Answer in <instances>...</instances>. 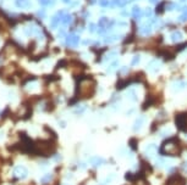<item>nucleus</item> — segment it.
Listing matches in <instances>:
<instances>
[{
    "label": "nucleus",
    "mask_w": 187,
    "mask_h": 185,
    "mask_svg": "<svg viewBox=\"0 0 187 185\" xmlns=\"http://www.w3.org/2000/svg\"><path fill=\"white\" fill-rule=\"evenodd\" d=\"M180 151H181V149L179 145V140L176 138L165 140L160 147V154L168 155V156H179Z\"/></svg>",
    "instance_id": "f257e3e1"
},
{
    "label": "nucleus",
    "mask_w": 187,
    "mask_h": 185,
    "mask_svg": "<svg viewBox=\"0 0 187 185\" xmlns=\"http://www.w3.org/2000/svg\"><path fill=\"white\" fill-rule=\"evenodd\" d=\"M95 88V82L92 79H85L77 84V95L82 99H88L93 95Z\"/></svg>",
    "instance_id": "f03ea898"
},
{
    "label": "nucleus",
    "mask_w": 187,
    "mask_h": 185,
    "mask_svg": "<svg viewBox=\"0 0 187 185\" xmlns=\"http://www.w3.org/2000/svg\"><path fill=\"white\" fill-rule=\"evenodd\" d=\"M175 122H176V126L180 130L187 133V112L177 113L175 117Z\"/></svg>",
    "instance_id": "7ed1b4c3"
},
{
    "label": "nucleus",
    "mask_w": 187,
    "mask_h": 185,
    "mask_svg": "<svg viewBox=\"0 0 187 185\" xmlns=\"http://www.w3.org/2000/svg\"><path fill=\"white\" fill-rule=\"evenodd\" d=\"M185 179L180 175H173L168 179L166 182V185H185Z\"/></svg>",
    "instance_id": "20e7f679"
},
{
    "label": "nucleus",
    "mask_w": 187,
    "mask_h": 185,
    "mask_svg": "<svg viewBox=\"0 0 187 185\" xmlns=\"http://www.w3.org/2000/svg\"><path fill=\"white\" fill-rule=\"evenodd\" d=\"M78 40H80L78 35L71 34V35H69V37L66 38V44H67V45H77V44H78Z\"/></svg>",
    "instance_id": "39448f33"
},
{
    "label": "nucleus",
    "mask_w": 187,
    "mask_h": 185,
    "mask_svg": "<svg viewBox=\"0 0 187 185\" xmlns=\"http://www.w3.org/2000/svg\"><path fill=\"white\" fill-rule=\"evenodd\" d=\"M143 123H144V117H140L136 122H135V124H133V130H140L141 129V127L143 126Z\"/></svg>",
    "instance_id": "423d86ee"
},
{
    "label": "nucleus",
    "mask_w": 187,
    "mask_h": 185,
    "mask_svg": "<svg viewBox=\"0 0 187 185\" xmlns=\"http://www.w3.org/2000/svg\"><path fill=\"white\" fill-rule=\"evenodd\" d=\"M141 15H142V12H141V9H140L138 6H133V7H132V16H133V17L138 18Z\"/></svg>",
    "instance_id": "0eeeda50"
},
{
    "label": "nucleus",
    "mask_w": 187,
    "mask_h": 185,
    "mask_svg": "<svg viewBox=\"0 0 187 185\" xmlns=\"http://www.w3.org/2000/svg\"><path fill=\"white\" fill-rule=\"evenodd\" d=\"M104 163V159L103 158H99V157H95V158H92V164L93 166H95V167H98V166H100Z\"/></svg>",
    "instance_id": "6e6552de"
},
{
    "label": "nucleus",
    "mask_w": 187,
    "mask_h": 185,
    "mask_svg": "<svg viewBox=\"0 0 187 185\" xmlns=\"http://www.w3.org/2000/svg\"><path fill=\"white\" fill-rule=\"evenodd\" d=\"M181 38H182V34H181L180 32H175V33L171 34V40H173V42H177V40H180Z\"/></svg>",
    "instance_id": "1a4fd4ad"
},
{
    "label": "nucleus",
    "mask_w": 187,
    "mask_h": 185,
    "mask_svg": "<svg viewBox=\"0 0 187 185\" xmlns=\"http://www.w3.org/2000/svg\"><path fill=\"white\" fill-rule=\"evenodd\" d=\"M154 150H155V145L154 144H149V145H147V147H145V154H153L154 152Z\"/></svg>",
    "instance_id": "9d476101"
},
{
    "label": "nucleus",
    "mask_w": 187,
    "mask_h": 185,
    "mask_svg": "<svg viewBox=\"0 0 187 185\" xmlns=\"http://www.w3.org/2000/svg\"><path fill=\"white\" fill-rule=\"evenodd\" d=\"M130 146H131V149L133 150V151H136L137 150V147H138V142L136 139H131L130 140Z\"/></svg>",
    "instance_id": "9b49d317"
},
{
    "label": "nucleus",
    "mask_w": 187,
    "mask_h": 185,
    "mask_svg": "<svg viewBox=\"0 0 187 185\" xmlns=\"http://www.w3.org/2000/svg\"><path fill=\"white\" fill-rule=\"evenodd\" d=\"M142 168H143V171H147V172H150V171H152V167H150V164H148L145 161H142Z\"/></svg>",
    "instance_id": "f8f14e48"
},
{
    "label": "nucleus",
    "mask_w": 187,
    "mask_h": 185,
    "mask_svg": "<svg viewBox=\"0 0 187 185\" xmlns=\"http://www.w3.org/2000/svg\"><path fill=\"white\" fill-rule=\"evenodd\" d=\"M150 30H152L150 26H143V27L141 28V32H142L143 34H148V33H150Z\"/></svg>",
    "instance_id": "ddd939ff"
},
{
    "label": "nucleus",
    "mask_w": 187,
    "mask_h": 185,
    "mask_svg": "<svg viewBox=\"0 0 187 185\" xmlns=\"http://www.w3.org/2000/svg\"><path fill=\"white\" fill-rule=\"evenodd\" d=\"M140 60H141L140 55H135L133 58H132V61H131V63H132V65H137V63L140 62Z\"/></svg>",
    "instance_id": "4468645a"
},
{
    "label": "nucleus",
    "mask_w": 187,
    "mask_h": 185,
    "mask_svg": "<svg viewBox=\"0 0 187 185\" xmlns=\"http://www.w3.org/2000/svg\"><path fill=\"white\" fill-rule=\"evenodd\" d=\"M70 21H71V16H70V15H66V16L62 17V22H64L65 25H67Z\"/></svg>",
    "instance_id": "2eb2a0df"
},
{
    "label": "nucleus",
    "mask_w": 187,
    "mask_h": 185,
    "mask_svg": "<svg viewBox=\"0 0 187 185\" xmlns=\"http://www.w3.org/2000/svg\"><path fill=\"white\" fill-rule=\"evenodd\" d=\"M99 4L103 7H106V6H109V0H99Z\"/></svg>",
    "instance_id": "dca6fc26"
},
{
    "label": "nucleus",
    "mask_w": 187,
    "mask_h": 185,
    "mask_svg": "<svg viewBox=\"0 0 187 185\" xmlns=\"http://www.w3.org/2000/svg\"><path fill=\"white\" fill-rule=\"evenodd\" d=\"M17 4H18V6H26L27 0H17Z\"/></svg>",
    "instance_id": "f3484780"
},
{
    "label": "nucleus",
    "mask_w": 187,
    "mask_h": 185,
    "mask_svg": "<svg viewBox=\"0 0 187 185\" xmlns=\"http://www.w3.org/2000/svg\"><path fill=\"white\" fill-rule=\"evenodd\" d=\"M161 10H164V4H160V5H159L158 7H157V10H155V12H157V14H160Z\"/></svg>",
    "instance_id": "a211bd4d"
},
{
    "label": "nucleus",
    "mask_w": 187,
    "mask_h": 185,
    "mask_svg": "<svg viewBox=\"0 0 187 185\" xmlns=\"http://www.w3.org/2000/svg\"><path fill=\"white\" fill-rule=\"evenodd\" d=\"M129 2V0H119V5L117 6H125Z\"/></svg>",
    "instance_id": "6ab92c4d"
},
{
    "label": "nucleus",
    "mask_w": 187,
    "mask_h": 185,
    "mask_svg": "<svg viewBox=\"0 0 187 185\" xmlns=\"http://www.w3.org/2000/svg\"><path fill=\"white\" fill-rule=\"evenodd\" d=\"M129 96H130V98H131V99H133V100H137V96H136V94H135V91H130Z\"/></svg>",
    "instance_id": "aec40b11"
},
{
    "label": "nucleus",
    "mask_w": 187,
    "mask_h": 185,
    "mask_svg": "<svg viewBox=\"0 0 187 185\" xmlns=\"http://www.w3.org/2000/svg\"><path fill=\"white\" fill-rule=\"evenodd\" d=\"M187 20V11H185V14L182 16H180V21H186Z\"/></svg>",
    "instance_id": "412c9836"
},
{
    "label": "nucleus",
    "mask_w": 187,
    "mask_h": 185,
    "mask_svg": "<svg viewBox=\"0 0 187 185\" xmlns=\"http://www.w3.org/2000/svg\"><path fill=\"white\" fill-rule=\"evenodd\" d=\"M95 29H97V26H95L94 23H91V26H89V30H91V32H94Z\"/></svg>",
    "instance_id": "4be33fe9"
},
{
    "label": "nucleus",
    "mask_w": 187,
    "mask_h": 185,
    "mask_svg": "<svg viewBox=\"0 0 187 185\" xmlns=\"http://www.w3.org/2000/svg\"><path fill=\"white\" fill-rule=\"evenodd\" d=\"M185 85H186V84H185L184 82H181L180 84H177V85H176V89H182V88H185Z\"/></svg>",
    "instance_id": "5701e85b"
},
{
    "label": "nucleus",
    "mask_w": 187,
    "mask_h": 185,
    "mask_svg": "<svg viewBox=\"0 0 187 185\" xmlns=\"http://www.w3.org/2000/svg\"><path fill=\"white\" fill-rule=\"evenodd\" d=\"M41 2H42V5H49V4H51L50 0H41Z\"/></svg>",
    "instance_id": "b1692460"
},
{
    "label": "nucleus",
    "mask_w": 187,
    "mask_h": 185,
    "mask_svg": "<svg viewBox=\"0 0 187 185\" xmlns=\"http://www.w3.org/2000/svg\"><path fill=\"white\" fill-rule=\"evenodd\" d=\"M119 5V0H111V6H117Z\"/></svg>",
    "instance_id": "393cba45"
},
{
    "label": "nucleus",
    "mask_w": 187,
    "mask_h": 185,
    "mask_svg": "<svg viewBox=\"0 0 187 185\" xmlns=\"http://www.w3.org/2000/svg\"><path fill=\"white\" fill-rule=\"evenodd\" d=\"M150 15H152V10H150V9H147V10H145V16H150Z\"/></svg>",
    "instance_id": "a878e982"
},
{
    "label": "nucleus",
    "mask_w": 187,
    "mask_h": 185,
    "mask_svg": "<svg viewBox=\"0 0 187 185\" xmlns=\"http://www.w3.org/2000/svg\"><path fill=\"white\" fill-rule=\"evenodd\" d=\"M116 67H117V62H113V65H111V67H110V68H116Z\"/></svg>",
    "instance_id": "bb28decb"
},
{
    "label": "nucleus",
    "mask_w": 187,
    "mask_h": 185,
    "mask_svg": "<svg viewBox=\"0 0 187 185\" xmlns=\"http://www.w3.org/2000/svg\"><path fill=\"white\" fill-rule=\"evenodd\" d=\"M121 15H122V16H127V12H126V11H122Z\"/></svg>",
    "instance_id": "cd10ccee"
},
{
    "label": "nucleus",
    "mask_w": 187,
    "mask_h": 185,
    "mask_svg": "<svg viewBox=\"0 0 187 185\" xmlns=\"http://www.w3.org/2000/svg\"><path fill=\"white\" fill-rule=\"evenodd\" d=\"M150 1H152V2H157L158 0H150Z\"/></svg>",
    "instance_id": "c85d7f7f"
},
{
    "label": "nucleus",
    "mask_w": 187,
    "mask_h": 185,
    "mask_svg": "<svg viewBox=\"0 0 187 185\" xmlns=\"http://www.w3.org/2000/svg\"><path fill=\"white\" fill-rule=\"evenodd\" d=\"M181 1H186V0H181Z\"/></svg>",
    "instance_id": "c756f323"
}]
</instances>
